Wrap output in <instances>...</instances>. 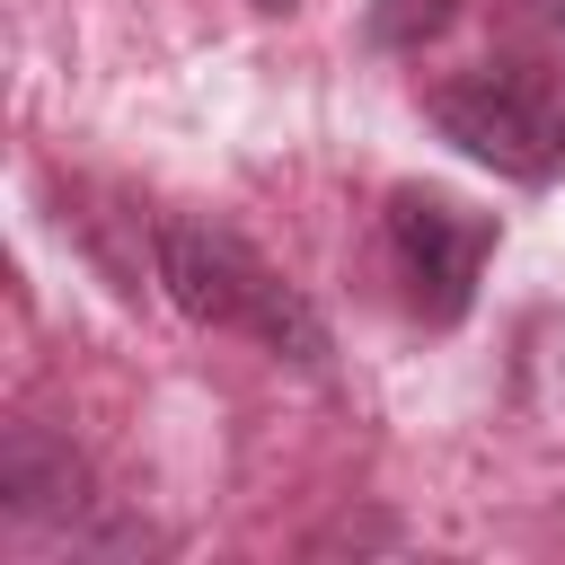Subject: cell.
<instances>
[{
  "label": "cell",
  "mask_w": 565,
  "mask_h": 565,
  "mask_svg": "<svg viewBox=\"0 0 565 565\" xmlns=\"http://www.w3.org/2000/svg\"><path fill=\"white\" fill-rule=\"evenodd\" d=\"M388 256H397L406 309L424 327H459L477 300V274L494 256V212H468L441 185H397L388 194Z\"/></svg>",
  "instance_id": "3957f363"
},
{
  "label": "cell",
  "mask_w": 565,
  "mask_h": 565,
  "mask_svg": "<svg viewBox=\"0 0 565 565\" xmlns=\"http://www.w3.org/2000/svg\"><path fill=\"white\" fill-rule=\"evenodd\" d=\"M0 503H9L18 521H71V512L88 503V477H79L71 441L18 424V433L0 441Z\"/></svg>",
  "instance_id": "277c9868"
},
{
  "label": "cell",
  "mask_w": 565,
  "mask_h": 565,
  "mask_svg": "<svg viewBox=\"0 0 565 565\" xmlns=\"http://www.w3.org/2000/svg\"><path fill=\"white\" fill-rule=\"evenodd\" d=\"M547 9H556V35H565V0H547Z\"/></svg>",
  "instance_id": "8992f818"
},
{
  "label": "cell",
  "mask_w": 565,
  "mask_h": 565,
  "mask_svg": "<svg viewBox=\"0 0 565 565\" xmlns=\"http://www.w3.org/2000/svg\"><path fill=\"white\" fill-rule=\"evenodd\" d=\"M433 124L450 150H468L477 168H494L512 185H547L565 168V106H556V88H539L512 62H477L459 79H441Z\"/></svg>",
  "instance_id": "7a4b0ae2"
},
{
  "label": "cell",
  "mask_w": 565,
  "mask_h": 565,
  "mask_svg": "<svg viewBox=\"0 0 565 565\" xmlns=\"http://www.w3.org/2000/svg\"><path fill=\"white\" fill-rule=\"evenodd\" d=\"M150 256H159V282H168V300H177L185 318L230 327V335H256L265 353H282V362H300V371L327 362V318H318L238 230H221V221H159Z\"/></svg>",
  "instance_id": "6da1fadb"
},
{
  "label": "cell",
  "mask_w": 565,
  "mask_h": 565,
  "mask_svg": "<svg viewBox=\"0 0 565 565\" xmlns=\"http://www.w3.org/2000/svg\"><path fill=\"white\" fill-rule=\"evenodd\" d=\"M459 9H468V0H371V44L415 53V44H433V35H441Z\"/></svg>",
  "instance_id": "5b68a950"
},
{
  "label": "cell",
  "mask_w": 565,
  "mask_h": 565,
  "mask_svg": "<svg viewBox=\"0 0 565 565\" xmlns=\"http://www.w3.org/2000/svg\"><path fill=\"white\" fill-rule=\"evenodd\" d=\"M256 9H291V0H256Z\"/></svg>",
  "instance_id": "52a82bcc"
}]
</instances>
